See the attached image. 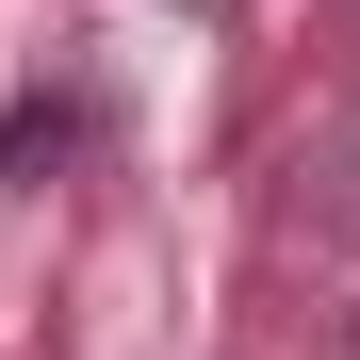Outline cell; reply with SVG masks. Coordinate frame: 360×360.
I'll return each mask as SVG.
<instances>
[{
    "label": "cell",
    "instance_id": "6da1fadb",
    "mask_svg": "<svg viewBox=\"0 0 360 360\" xmlns=\"http://www.w3.org/2000/svg\"><path fill=\"white\" fill-rule=\"evenodd\" d=\"M66 148H82V98H17L0 115V180H49Z\"/></svg>",
    "mask_w": 360,
    "mask_h": 360
}]
</instances>
